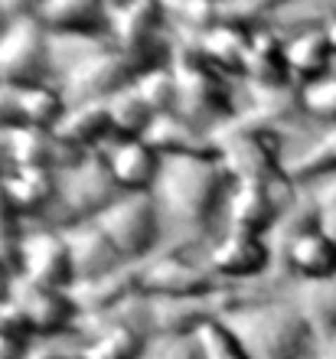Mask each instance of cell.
Wrapping results in <instances>:
<instances>
[{"mask_svg": "<svg viewBox=\"0 0 336 359\" xmlns=\"http://www.w3.org/2000/svg\"><path fill=\"white\" fill-rule=\"evenodd\" d=\"M4 193H7L10 209L27 226H43L56 203L59 173L43 170V167H10L4 173Z\"/></svg>", "mask_w": 336, "mask_h": 359, "instance_id": "ac0fdd59", "label": "cell"}, {"mask_svg": "<svg viewBox=\"0 0 336 359\" xmlns=\"http://www.w3.org/2000/svg\"><path fill=\"white\" fill-rule=\"evenodd\" d=\"M17 281L27 287L72 291L75 265L69 255L66 232H59L53 226H27L23 248L17 258Z\"/></svg>", "mask_w": 336, "mask_h": 359, "instance_id": "4fadbf2b", "label": "cell"}, {"mask_svg": "<svg viewBox=\"0 0 336 359\" xmlns=\"http://www.w3.org/2000/svg\"><path fill=\"white\" fill-rule=\"evenodd\" d=\"M203 262L219 284L242 291V284H255L274 271V248H271V238L264 236L222 229L203 248Z\"/></svg>", "mask_w": 336, "mask_h": 359, "instance_id": "30bf717a", "label": "cell"}, {"mask_svg": "<svg viewBox=\"0 0 336 359\" xmlns=\"http://www.w3.org/2000/svg\"><path fill=\"white\" fill-rule=\"evenodd\" d=\"M242 86L245 88H258V92H278V88H294L297 86V82L290 79L288 56H284V36L274 33L271 27L255 29L248 56H245Z\"/></svg>", "mask_w": 336, "mask_h": 359, "instance_id": "44dd1931", "label": "cell"}, {"mask_svg": "<svg viewBox=\"0 0 336 359\" xmlns=\"http://www.w3.org/2000/svg\"><path fill=\"white\" fill-rule=\"evenodd\" d=\"M144 141L160 154V157H196V154H215V141L196 131L187 118L173 114H160L154 118L150 131L144 134Z\"/></svg>", "mask_w": 336, "mask_h": 359, "instance_id": "83f0119b", "label": "cell"}, {"mask_svg": "<svg viewBox=\"0 0 336 359\" xmlns=\"http://www.w3.org/2000/svg\"><path fill=\"white\" fill-rule=\"evenodd\" d=\"M102 154L121 193H154L163 157L144 137H118Z\"/></svg>", "mask_w": 336, "mask_h": 359, "instance_id": "d6986e66", "label": "cell"}, {"mask_svg": "<svg viewBox=\"0 0 336 359\" xmlns=\"http://www.w3.org/2000/svg\"><path fill=\"white\" fill-rule=\"evenodd\" d=\"M307 196L314 203L320 229L330 238H336V177H327V180H320V183H314V187H307Z\"/></svg>", "mask_w": 336, "mask_h": 359, "instance_id": "d590c367", "label": "cell"}, {"mask_svg": "<svg viewBox=\"0 0 336 359\" xmlns=\"http://www.w3.org/2000/svg\"><path fill=\"white\" fill-rule=\"evenodd\" d=\"M245 301L238 287H215L203 294H180V297H147L150 333L154 337H196L206 323L222 320Z\"/></svg>", "mask_w": 336, "mask_h": 359, "instance_id": "9c48e42d", "label": "cell"}, {"mask_svg": "<svg viewBox=\"0 0 336 359\" xmlns=\"http://www.w3.org/2000/svg\"><path fill=\"white\" fill-rule=\"evenodd\" d=\"M27 236V222L13 212L10 206H0V262L17 271V258Z\"/></svg>", "mask_w": 336, "mask_h": 359, "instance_id": "e575fe53", "label": "cell"}, {"mask_svg": "<svg viewBox=\"0 0 336 359\" xmlns=\"http://www.w3.org/2000/svg\"><path fill=\"white\" fill-rule=\"evenodd\" d=\"M300 108L310 128H336V72L300 86Z\"/></svg>", "mask_w": 336, "mask_h": 359, "instance_id": "1f68e13d", "label": "cell"}, {"mask_svg": "<svg viewBox=\"0 0 336 359\" xmlns=\"http://www.w3.org/2000/svg\"><path fill=\"white\" fill-rule=\"evenodd\" d=\"M108 114H112V124H114V134L118 137H144L150 131V124L157 114L147 108V102L137 95V88H128V92L114 95L105 102Z\"/></svg>", "mask_w": 336, "mask_h": 359, "instance_id": "4dcf8cb0", "label": "cell"}, {"mask_svg": "<svg viewBox=\"0 0 336 359\" xmlns=\"http://www.w3.org/2000/svg\"><path fill=\"white\" fill-rule=\"evenodd\" d=\"M0 86H36L53 82L49 29L39 23L33 4H0Z\"/></svg>", "mask_w": 336, "mask_h": 359, "instance_id": "5b68a950", "label": "cell"}, {"mask_svg": "<svg viewBox=\"0 0 336 359\" xmlns=\"http://www.w3.org/2000/svg\"><path fill=\"white\" fill-rule=\"evenodd\" d=\"M17 287H20V281H17V271L10 265H4L0 262V307L7 301H13V294H17Z\"/></svg>", "mask_w": 336, "mask_h": 359, "instance_id": "ab89813d", "label": "cell"}, {"mask_svg": "<svg viewBox=\"0 0 336 359\" xmlns=\"http://www.w3.org/2000/svg\"><path fill=\"white\" fill-rule=\"evenodd\" d=\"M170 66L177 72L180 86L177 114L215 141L235 121V114L242 108V82H235L215 66H209L196 49L189 46H173Z\"/></svg>", "mask_w": 336, "mask_h": 359, "instance_id": "3957f363", "label": "cell"}, {"mask_svg": "<svg viewBox=\"0 0 336 359\" xmlns=\"http://www.w3.org/2000/svg\"><path fill=\"white\" fill-rule=\"evenodd\" d=\"M232 187L219 154L163 157L157 187L150 193L163 219V248L203 252L222 232Z\"/></svg>", "mask_w": 336, "mask_h": 359, "instance_id": "6da1fadb", "label": "cell"}, {"mask_svg": "<svg viewBox=\"0 0 336 359\" xmlns=\"http://www.w3.org/2000/svg\"><path fill=\"white\" fill-rule=\"evenodd\" d=\"M108 29L112 39L124 49H173L167 4L131 0V4H108Z\"/></svg>", "mask_w": 336, "mask_h": 359, "instance_id": "9a60e30c", "label": "cell"}, {"mask_svg": "<svg viewBox=\"0 0 336 359\" xmlns=\"http://www.w3.org/2000/svg\"><path fill=\"white\" fill-rule=\"evenodd\" d=\"M137 291L144 297H180V294L215 291L222 284L206 268L203 252L193 248H160L157 255L134 265Z\"/></svg>", "mask_w": 336, "mask_h": 359, "instance_id": "8fae6325", "label": "cell"}, {"mask_svg": "<svg viewBox=\"0 0 336 359\" xmlns=\"http://www.w3.org/2000/svg\"><path fill=\"white\" fill-rule=\"evenodd\" d=\"M95 222L128 265H140L163 248V219L150 193H121Z\"/></svg>", "mask_w": 336, "mask_h": 359, "instance_id": "52a82bcc", "label": "cell"}, {"mask_svg": "<svg viewBox=\"0 0 336 359\" xmlns=\"http://www.w3.org/2000/svg\"><path fill=\"white\" fill-rule=\"evenodd\" d=\"M252 36L255 29H242V27H232V23H215V27L206 29L196 43H189V49H196L209 66H215L229 79L242 82L245 56H248Z\"/></svg>", "mask_w": 336, "mask_h": 359, "instance_id": "d4e9b609", "label": "cell"}, {"mask_svg": "<svg viewBox=\"0 0 336 359\" xmlns=\"http://www.w3.org/2000/svg\"><path fill=\"white\" fill-rule=\"evenodd\" d=\"M4 151L10 167H43V170H66L85 157L59 131L43 128H0Z\"/></svg>", "mask_w": 336, "mask_h": 359, "instance_id": "e0dca14e", "label": "cell"}, {"mask_svg": "<svg viewBox=\"0 0 336 359\" xmlns=\"http://www.w3.org/2000/svg\"><path fill=\"white\" fill-rule=\"evenodd\" d=\"M215 154L225 163L232 183H281L288 173V147L281 134L229 128L215 137Z\"/></svg>", "mask_w": 336, "mask_h": 359, "instance_id": "ba28073f", "label": "cell"}, {"mask_svg": "<svg viewBox=\"0 0 336 359\" xmlns=\"http://www.w3.org/2000/svg\"><path fill=\"white\" fill-rule=\"evenodd\" d=\"M225 323L242 340L248 359H307L317 353V337L290 291L271 297L245 294Z\"/></svg>", "mask_w": 336, "mask_h": 359, "instance_id": "7a4b0ae2", "label": "cell"}, {"mask_svg": "<svg viewBox=\"0 0 336 359\" xmlns=\"http://www.w3.org/2000/svg\"><path fill=\"white\" fill-rule=\"evenodd\" d=\"M314 359H336V333L330 337V340L317 343V353H314Z\"/></svg>", "mask_w": 336, "mask_h": 359, "instance_id": "60d3db41", "label": "cell"}, {"mask_svg": "<svg viewBox=\"0 0 336 359\" xmlns=\"http://www.w3.org/2000/svg\"><path fill=\"white\" fill-rule=\"evenodd\" d=\"M288 173L300 189L336 177V128H317L307 141L288 154Z\"/></svg>", "mask_w": 336, "mask_h": 359, "instance_id": "4316f807", "label": "cell"}, {"mask_svg": "<svg viewBox=\"0 0 336 359\" xmlns=\"http://www.w3.org/2000/svg\"><path fill=\"white\" fill-rule=\"evenodd\" d=\"M121 196V187L114 183L105 154H85L79 163L59 170V193L53 203V212L43 226H53L59 232L85 222H95L114 199Z\"/></svg>", "mask_w": 336, "mask_h": 359, "instance_id": "8992f818", "label": "cell"}, {"mask_svg": "<svg viewBox=\"0 0 336 359\" xmlns=\"http://www.w3.org/2000/svg\"><path fill=\"white\" fill-rule=\"evenodd\" d=\"M297 196H300V187L294 180H281V183H235L232 193H229L222 229L271 238V232L278 229V222L294 206Z\"/></svg>", "mask_w": 336, "mask_h": 359, "instance_id": "7c38bea8", "label": "cell"}, {"mask_svg": "<svg viewBox=\"0 0 336 359\" xmlns=\"http://www.w3.org/2000/svg\"><path fill=\"white\" fill-rule=\"evenodd\" d=\"M284 56H288L290 79H294L297 86H310V82L327 79L330 72H333V62H336L323 27L288 33V36H284Z\"/></svg>", "mask_w": 336, "mask_h": 359, "instance_id": "cb8c5ba5", "label": "cell"}, {"mask_svg": "<svg viewBox=\"0 0 336 359\" xmlns=\"http://www.w3.org/2000/svg\"><path fill=\"white\" fill-rule=\"evenodd\" d=\"M69 102L56 82L36 86H0V128H43L56 131L66 118Z\"/></svg>", "mask_w": 336, "mask_h": 359, "instance_id": "5bb4252c", "label": "cell"}, {"mask_svg": "<svg viewBox=\"0 0 336 359\" xmlns=\"http://www.w3.org/2000/svg\"><path fill=\"white\" fill-rule=\"evenodd\" d=\"M336 10V4H317V0H294V4H271L268 27L281 36L297 33V29L323 27L330 20V13Z\"/></svg>", "mask_w": 336, "mask_h": 359, "instance_id": "f546056e", "label": "cell"}, {"mask_svg": "<svg viewBox=\"0 0 336 359\" xmlns=\"http://www.w3.org/2000/svg\"><path fill=\"white\" fill-rule=\"evenodd\" d=\"M137 95L147 102V108L154 114H173L177 111V102H180V86H177V72H173V66H160L154 69V72H147V76L140 79L137 86Z\"/></svg>", "mask_w": 336, "mask_h": 359, "instance_id": "d6a6232c", "label": "cell"}, {"mask_svg": "<svg viewBox=\"0 0 336 359\" xmlns=\"http://www.w3.org/2000/svg\"><path fill=\"white\" fill-rule=\"evenodd\" d=\"M27 359H79V333L59 340H33Z\"/></svg>", "mask_w": 336, "mask_h": 359, "instance_id": "74e56055", "label": "cell"}, {"mask_svg": "<svg viewBox=\"0 0 336 359\" xmlns=\"http://www.w3.org/2000/svg\"><path fill=\"white\" fill-rule=\"evenodd\" d=\"M0 29H4V10H0Z\"/></svg>", "mask_w": 336, "mask_h": 359, "instance_id": "7bdbcfd3", "label": "cell"}, {"mask_svg": "<svg viewBox=\"0 0 336 359\" xmlns=\"http://www.w3.org/2000/svg\"><path fill=\"white\" fill-rule=\"evenodd\" d=\"M75 304L82 311V323H95L102 317H112L114 311H121L128 301L137 297V274L134 265L121 268L114 274H105V278H95V281H82L72 287ZM82 330V327H79Z\"/></svg>", "mask_w": 336, "mask_h": 359, "instance_id": "603a6c76", "label": "cell"}, {"mask_svg": "<svg viewBox=\"0 0 336 359\" xmlns=\"http://www.w3.org/2000/svg\"><path fill=\"white\" fill-rule=\"evenodd\" d=\"M307 359H314V356H307Z\"/></svg>", "mask_w": 336, "mask_h": 359, "instance_id": "ee69618b", "label": "cell"}, {"mask_svg": "<svg viewBox=\"0 0 336 359\" xmlns=\"http://www.w3.org/2000/svg\"><path fill=\"white\" fill-rule=\"evenodd\" d=\"M323 33H327V43H330V49H333V59H336V10L330 13L327 23H323Z\"/></svg>", "mask_w": 336, "mask_h": 359, "instance_id": "b9f144b4", "label": "cell"}, {"mask_svg": "<svg viewBox=\"0 0 336 359\" xmlns=\"http://www.w3.org/2000/svg\"><path fill=\"white\" fill-rule=\"evenodd\" d=\"M17 304L27 313L33 340L75 337L79 327H82V311H79L72 291H53V287H27V284H20Z\"/></svg>", "mask_w": 336, "mask_h": 359, "instance_id": "2e32d148", "label": "cell"}, {"mask_svg": "<svg viewBox=\"0 0 336 359\" xmlns=\"http://www.w3.org/2000/svg\"><path fill=\"white\" fill-rule=\"evenodd\" d=\"M140 359H203L196 337H150Z\"/></svg>", "mask_w": 336, "mask_h": 359, "instance_id": "8d00e7d4", "label": "cell"}, {"mask_svg": "<svg viewBox=\"0 0 336 359\" xmlns=\"http://www.w3.org/2000/svg\"><path fill=\"white\" fill-rule=\"evenodd\" d=\"M69 255L75 265V284L95 281L105 274H114L128 268V262L121 258V252L114 248V242L105 236V229L98 222H85V226L66 229Z\"/></svg>", "mask_w": 336, "mask_h": 359, "instance_id": "7402d4cb", "label": "cell"}, {"mask_svg": "<svg viewBox=\"0 0 336 359\" xmlns=\"http://www.w3.org/2000/svg\"><path fill=\"white\" fill-rule=\"evenodd\" d=\"M29 346H33V340H23L17 333L0 330V359H27Z\"/></svg>", "mask_w": 336, "mask_h": 359, "instance_id": "f35d334b", "label": "cell"}, {"mask_svg": "<svg viewBox=\"0 0 336 359\" xmlns=\"http://www.w3.org/2000/svg\"><path fill=\"white\" fill-rule=\"evenodd\" d=\"M33 10L49 36H112L105 0H46Z\"/></svg>", "mask_w": 336, "mask_h": 359, "instance_id": "ffe728a7", "label": "cell"}, {"mask_svg": "<svg viewBox=\"0 0 336 359\" xmlns=\"http://www.w3.org/2000/svg\"><path fill=\"white\" fill-rule=\"evenodd\" d=\"M56 131L82 154H98L112 141H118L112 114H108L105 102L102 104H69L66 118L59 121Z\"/></svg>", "mask_w": 336, "mask_h": 359, "instance_id": "484cf974", "label": "cell"}, {"mask_svg": "<svg viewBox=\"0 0 336 359\" xmlns=\"http://www.w3.org/2000/svg\"><path fill=\"white\" fill-rule=\"evenodd\" d=\"M290 297L307 317L317 343L330 340L336 333V278L314 284H290Z\"/></svg>", "mask_w": 336, "mask_h": 359, "instance_id": "f1b7e54d", "label": "cell"}, {"mask_svg": "<svg viewBox=\"0 0 336 359\" xmlns=\"http://www.w3.org/2000/svg\"><path fill=\"white\" fill-rule=\"evenodd\" d=\"M196 346H199V356L203 359H248L242 340H238L235 330L225 323V317L222 320L206 323L203 330L196 333Z\"/></svg>", "mask_w": 336, "mask_h": 359, "instance_id": "836d02e7", "label": "cell"}, {"mask_svg": "<svg viewBox=\"0 0 336 359\" xmlns=\"http://www.w3.org/2000/svg\"><path fill=\"white\" fill-rule=\"evenodd\" d=\"M173 49H124L114 39L98 46L82 66L69 72L59 88L69 104H102L128 92L154 69L167 66Z\"/></svg>", "mask_w": 336, "mask_h": 359, "instance_id": "277c9868", "label": "cell"}]
</instances>
